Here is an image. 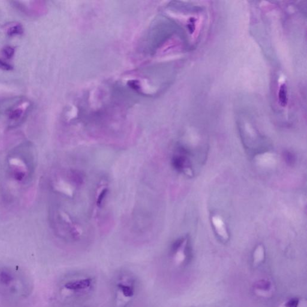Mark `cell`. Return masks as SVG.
I'll use <instances>...</instances> for the list:
<instances>
[{"label": "cell", "instance_id": "277c9868", "mask_svg": "<svg viewBox=\"0 0 307 307\" xmlns=\"http://www.w3.org/2000/svg\"><path fill=\"white\" fill-rule=\"evenodd\" d=\"M22 102L20 97H13L0 101V113H10Z\"/></svg>", "mask_w": 307, "mask_h": 307}, {"label": "cell", "instance_id": "7a4b0ae2", "mask_svg": "<svg viewBox=\"0 0 307 307\" xmlns=\"http://www.w3.org/2000/svg\"><path fill=\"white\" fill-rule=\"evenodd\" d=\"M211 221L217 235L223 239L228 238V229L222 218L218 215H213L211 217Z\"/></svg>", "mask_w": 307, "mask_h": 307}, {"label": "cell", "instance_id": "52a82bcc", "mask_svg": "<svg viewBox=\"0 0 307 307\" xmlns=\"http://www.w3.org/2000/svg\"><path fill=\"white\" fill-rule=\"evenodd\" d=\"M255 287L259 289L267 290L271 287V283L270 282H268L266 281L262 280V281H259L258 283H256Z\"/></svg>", "mask_w": 307, "mask_h": 307}, {"label": "cell", "instance_id": "8fae6325", "mask_svg": "<svg viewBox=\"0 0 307 307\" xmlns=\"http://www.w3.org/2000/svg\"><path fill=\"white\" fill-rule=\"evenodd\" d=\"M0 69L4 70H11L12 69V67L3 60L0 59Z\"/></svg>", "mask_w": 307, "mask_h": 307}, {"label": "cell", "instance_id": "ba28073f", "mask_svg": "<svg viewBox=\"0 0 307 307\" xmlns=\"http://www.w3.org/2000/svg\"><path fill=\"white\" fill-rule=\"evenodd\" d=\"M22 32H23V28H22V27L20 25H15L10 28L9 31V34L10 36L18 35V34H20L21 33H22Z\"/></svg>", "mask_w": 307, "mask_h": 307}, {"label": "cell", "instance_id": "9c48e42d", "mask_svg": "<svg viewBox=\"0 0 307 307\" xmlns=\"http://www.w3.org/2000/svg\"><path fill=\"white\" fill-rule=\"evenodd\" d=\"M2 54L4 55V57H6L7 58L9 59L11 58L14 54V49L11 48L10 46L6 47L2 51Z\"/></svg>", "mask_w": 307, "mask_h": 307}, {"label": "cell", "instance_id": "6da1fadb", "mask_svg": "<svg viewBox=\"0 0 307 307\" xmlns=\"http://www.w3.org/2000/svg\"><path fill=\"white\" fill-rule=\"evenodd\" d=\"M118 292L124 299H129L133 297L135 292V284L131 278H123L117 284Z\"/></svg>", "mask_w": 307, "mask_h": 307}, {"label": "cell", "instance_id": "3957f363", "mask_svg": "<svg viewBox=\"0 0 307 307\" xmlns=\"http://www.w3.org/2000/svg\"><path fill=\"white\" fill-rule=\"evenodd\" d=\"M91 279L89 278L81 279L67 283L66 287L67 289L73 291H81L89 288L91 286Z\"/></svg>", "mask_w": 307, "mask_h": 307}, {"label": "cell", "instance_id": "5b68a950", "mask_svg": "<svg viewBox=\"0 0 307 307\" xmlns=\"http://www.w3.org/2000/svg\"><path fill=\"white\" fill-rule=\"evenodd\" d=\"M279 100L282 106H286L287 104V89L284 85H283L279 89Z\"/></svg>", "mask_w": 307, "mask_h": 307}, {"label": "cell", "instance_id": "8992f818", "mask_svg": "<svg viewBox=\"0 0 307 307\" xmlns=\"http://www.w3.org/2000/svg\"><path fill=\"white\" fill-rule=\"evenodd\" d=\"M23 113V110L22 109L15 108L9 113V118L11 121H18L22 118Z\"/></svg>", "mask_w": 307, "mask_h": 307}, {"label": "cell", "instance_id": "30bf717a", "mask_svg": "<svg viewBox=\"0 0 307 307\" xmlns=\"http://www.w3.org/2000/svg\"><path fill=\"white\" fill-rule=\"evenodd\" d=\"M299 305V299L297 298H293L288 301L286 304V307H297Z\"/></svg>", "mask_w": 307, "mask_h": 307}]
</instances>
